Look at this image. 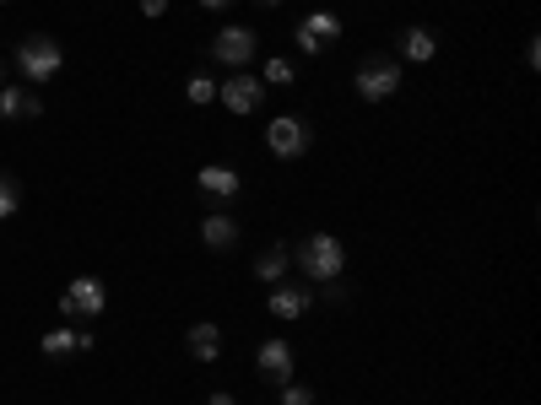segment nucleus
<instances>
[{
	"mask_svg": "<svg viewBox=\"0 0 541 405\" xmlns=\"http://www.w3.org/2000/svg\"><path fill=\"white\" fill-rule=\"evenodd\" d=\"M0 6H6V0H0Z\"/></svg>",
	"mask_w": 541,
	"mask_h": 405,
	"instance_id": "28",
	"label": "nucleus"
},
{
	"mask_svg": "<svg viewBox=\"0 0 541 405\" xmlns=\"http://www.w3.org/2000/svg\"><path fill=\"white\" fill-rule=\"evenodd\" d=\"M201 11H222V6H233V0H195Z\"/></svg>",
	"mask_w": 541,
	"mask_h": 405,
	"instance_id": "25",
	"label": "nucleus"
},
{
	"mask_svg": "<svg viewBox=\"0 0 541 405\" xmlns=\"http://www.w3.org/2000/svg\"><path fill=\"white\" fill-rule=\"evenodd\" d=\"M266 308H271V319H303L314 308V292L309 287H287V281H276L271 297H266Z\"/></svg>",
	"mask_w": 541,
	"mask_h": 405,
	"instance_id": "12",
	"label": "nucleus"
},
{
	"mask_svg": "<svg viewBox=\"0 0 541 405\" xmlns=\"http://www.w3.org/2000/svg\"><path fill=\"white\" fill-rule=\"evenodd\" d=\"M184 98H190L195 108L217 103V81H211V76H190V87H184Z\"/></svg>",
	"mask_w": 541,
	"mask_h": 405,
	"instance_id": "20",
	"label": "nucleus"
},
{
	"mask_svg": "<svg viewBox=\"0 0 541 405\" xmlns=\"http://www.w3.org/2000/svg\"><path fill=\"white\" fill-rule=\"evenodd\" d=\"M255 368H260V378L266 384H293V346L282 341V335H271V341H260V351H255Z\"/></svg>",
	"mask_w": 541,
	"mask_h": 405,
	"instance_id": "10",
	"label": "nucleus"
},
{
	"mask_svg": "<svg viewBox=\"0 0 541 405\" xmlns=\"http://www.w3.org/2000/svg\"><path fill=\"white\" fill-rule=\"evenodd\" d=\"M276 400H282V405H314V389L293 378V384H282V389H276Z\"/></svg>",
	"mask_w": 541,
	"mask_h": 405,
	"instance_id": "21",
	"label": "nucleus"
},
{
	"mask_svg": "<svg viewBox=\"0 0 541 405\" xmlns=\"http://www.w3.org/2000/svg\"><path fill=\"white\" fill-rule=\"evenodd\" d=\"M260 6H282V0H260Z\"/></svg>",
	"mask_w": 541,
	"mask_h": 405,
	"instance_id": "27",
	"label": "nucleus"
},
{
	"mask_svg": "<svg viewBox=\"0 0 541 405\" xmlns=\"http://www.w3.org/2000/svg\"><path fill=\"white\" fill-rule=\"evenodd\" d=\"M0 87H6V60H0Z\"/></svg>",
	"mask_w": 541,
	"mask_h": 405,
	"instance_id": "26",
	"label": "nucleus"
},
{
	"mask_svg": "<svg viewBox=\"0 0 541 405\" xmlns=\"http://www.w3.org/2000/svg\"><path fill=\"white\" fill-rule=\"evenodd\" d=\"M38 346H44V357H71V351H76V330H71V324H60V330H49Z\"/></svg>",
	"mask_w": 541,
	"mask_h": 405,
	"instance_id": "19",
	"label": "nucleus"
},
{
	"mask_svg": "<svg viewBox=\"0 0 541 405\" xmlns=\"http://www.w3.org/2000/svg\"><path fill=\"white\" fill-rule=\"evenodd\" d=\"M401 81H406V65L401 60H390V54H368V60H358L352 87H358L363 103H385V98L401 92Z\"/></svg>",
	"mask_w": 541,
	"mask_h": 405,
	"instance_id": "3",
	"label": "nucleus"
},
{
	"mask_svg": "<svg viewBox=\"0 0 541 405\" xmlns=\"http://www.w3.org/2000/svg\"><path fill=\"white\" fill-rule=\"evenodd\" d=\"M260 81H266V87H293L298 71H293V60H287V54H271L266 71H260Z\"/></svg>",
	"mask_w": 541,
	"mask_h": 405,
	"instance_id": "18",
	"label": "nucleus"
},
{
	"mask_svg": "<svg viewBox=\"0 0 541 405\" xmlns=\"http://www.w3.org/2000/svg\"><path fill=\"white\" fill-rule=\"evenodd\" d=\"M217 98H222V108H228V114H260V108H266V81L260 76H249V71H239V76H228L217 87Z\"/></svg>",
	"mask_w": 541,
	"mask_h": 405,
	"instance_id": "7",
	"label": "nucleus"
},
{
	"mask_svg": "<svg viewBox=\"0 0 541 405\" xmlns=\"http://www.w3.org/2000/svg\"><path fill=\"white\" fill-rule=\"evenodd\" d=\"M255 49H260V33H255V27H244V22L222 27V33L211 38V60H217V65H228V71H249Z\"/></svg>",
	"mask_w": 541,
	"mask_h": 405,
	"instance_id": "5",
	"label": "nucleus"
},
{
	"mask_svg": "<svg viewBox=\"0 0 541 405\" xmlns=\"http://www.w3.org/2000/svg\"><path fill=\"white\" fill-rule=\"evenodd\" d=\"M314 297H325V303H347V297H352V287H347V281H325V287L314 292Z\"/></svg>",
	"mask_w": 541,
	"mask_h": 405,
	"instance_id": "22",
	"label": "nucleus"
},
{
	"mask_svg": "<svg viewBox=\"0 0 541 405\" xmlns=\"http://www.w3.org/2000/svg\"><path fill=\"white\" fill-rule=\"evenodd\" d=\"M206 405H239V400H233L228 389H217V395H206Z\"/></svg>",
	"mask_w": 541,
	"mask_h": 405,
	"instance_id": "24",
	"label": "nucleus"
},
{
	"mask_svg": "<svg viewBox=\"0 0 541 405\" xmlns=\"http://www.w3.org/2000/svg\"><path fill=\"white\" fill-rule=\"evenodd\" d=\"M103 308H109V287H103L98 276H76L71 287H65V297H60L65 319H98Z\"/></svg>",
	"mask_w": 541,
	"mask_h": 405,
	"instance_id": "6",
	"label": "nucleus"
},
{
	"mask_svg": "<svg viewBox=\"0 0 541 405\" xmlns=\"http://www.w3.org/2000/svg\"><path fill=\"white\" fill-rule=\"evenodd\" d=\"M201 243L211 254H233L244 243V227H239V216L233 211H206L201 216Z\"/></svg>",
	"mask_w": 541,
	"mask_h": 405,
	"instance_id": "9",
	"label": "nucleus"
},
{
	"mask_svg": "<svg viewBox=\"0 0 541 405\" xmlns=\"http://www.w3.org/2000/svg\"><path fill=\"white\" fill-rule=\"evenodd\" d=\"M395 44H401V60L406 65H428L433 54H439V33H433V27H401Z\"/></svg>",
	"mask_w": 541,
	"mask_h": 405,
	"instance_id": "14",
	"label": "nucleus"
},
{
	"mask_svg": "<svg viewBox=\"0 0 541 405\" xmlns=\"http://www.w3.org/2000/svg\"><path fill=\"white\" fill-rule=\"evenodd\" d=\"M168 11V0H141V17H163Z\"/></svg>",
	"mask_w": 541,
	"mask_h": 405,
	"instance_id": "23",
	"label": "nucleus"
},
{
	"mask_svg": "<svg viewBox=\"0 0 541 405\" xmlns=\"http://www.w3.org/2000/svg\"><path fill=\"white\" fill-rule=\"evenodd\" d=\"M255 281H266V287H276V281L287 276V270H293V249H287V243H266V249L255 254Z\"/></svg>",
	"mask_w": 541,
	"mask_h": 405,
	"instance_id": "15",
	"label": "nucleus"
},
{
	"mask_svg": "<svg viewBox=\"0 0 541 405\" xmlns=\"http://www.w3.org/2000/svg\"><path fill=\"white\" fill-rule=\"evenodd\" d=\"M336 38H341V17H336V11H309V17L293 27V44L303 54H325Z\"/></svg>",
	"mask_w": 541,
	"mask_h": 405,
	"instance_id": "8",
	"label": "nucleus"
},
{
	"mask_svg": "<svg viewBox=\"0 0 541 405\" xmlns=\"http://www.w3.org/2000/svg\"><path fill=\"white\" fill-rule=\"evenodd\" d=\"M38 114H44L38 87H17V81H6V87H0V119H38Z\"/></svg>",
	"mask_w": 541,
	"mask_h": 405,
	"instance_id": "13",
	"label": "nucleus"
},
{
	"mask_svg": "<svg viewBox=\"0 0 541 405\" xmlns=\"http://www.w3.org/2000/svg\"><path fill=\"white\" fill-rule=\"evenodd\" d=\"M184 346H190L195 362H217L222 357V330L211 319H201V324H190V330H184Z\"/></svg>",
	"mask_w": 541,
	"mask_h": 405,
	"instance_id": "16",
	"label": "nucleus"
},
{
	"mask_svg": "<svg viewBox=\"0 0 541 405\" xmlns=\"http://www.w3.org/2000/svg\"><path fill=\"white\" fill-rule=\"evenodd\" d=\"M287 249H293V265L303 270V281H309V287L341 281V270H347V249H341L336 233H309V238L287 243Z\"/></svg>",
	"mask_w": 541,
	"mask_h": 405,
	"instance_id": "1",
	"label": "nucleus"
},
{
	"mask_svg": "<svg viewBox=\"0 0 541 405\" xmlns=\"http://www.w3.org/2000/svg\"><path fill=\"white\" fill-rule=\"evenodd\" d=\"M309 146H314V125L303 114H276L271 125H266V152L276 162H298Z\"/></svg>",
	"mask_w": 541,
	"mask_h": 405,
	"instance_id": "4",
	"label": "nucleus"
},
{
	"mask_svg": "<svg viewBox=\"0 0 541 405\" xmlns=\"http://www.w3.org/2000/svg\"><path fill=\"white\" fill-rule=\"evenodd\" d=\"M195 184H201V195H211V200H239V189H244V179H239V168H228V162H206L201 173H195Z\"/></svg>",
	"mask_w": 541,
	"mask_h": 405,
	"instance_id": "11",
	"label": "nucleus"
},
{
	"mask_svg": "<svg viewBox=\"0 0 541 405\" xmlns=\"http://www.w3.org/2000/svg\"><path fill=\"white\" fill-rule=\"evenodd\" d=\"M65 71V49L49 33H28L17 44V76H28V87H44Z\"/></svg>",
	"mask_w": 541,
	"mask_h": 405,
	"instance_id": "2",
	"label": "nucleus"
},
{
	"mask_svg": "<svg viewBox=\"0 0 541 405\" xmlns=\"http://www.w3.org/2000/svg\"><path fill=\"white\" fill-rule=\"evenodd\" d=\"M17 211H22V179L0 168V222H6V216H17Z\"/></svg>",
	"mask_w": 541,
	"mask_h": 405,
	"instance_id": "17",
	"label": "nucleus"
}]
</instances>
